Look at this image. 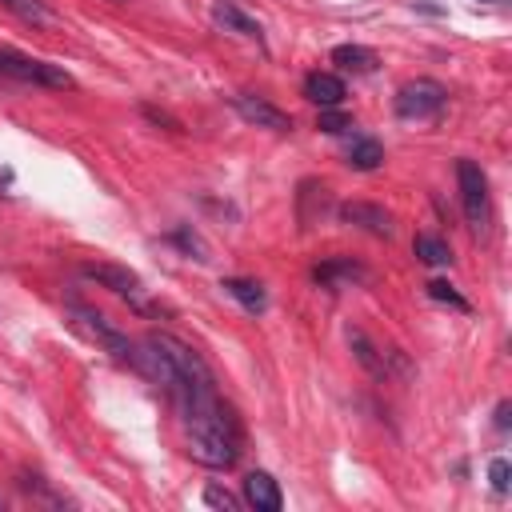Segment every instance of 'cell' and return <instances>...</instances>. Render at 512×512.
<instances>
[{"label":"cell","mask_w":512,"mask_h":512,"mask_svg":"<svg viewBox=\"0 0 512 512\" xmlns=\"http://www.w3.org/2000/svg\"><path fill=\"white\" fill-rule=\"evenodd\" d=\"M148 340L160 344L176 368L172 400H176L180 420H184L188 456L200 460L204 468H232L244 452V432H240L232 404L220 396L212 368L204 364V356L196 348H188L184 340H176L168 332H148Z\"/></svg>","instance_id":"6da1fadb"},{"label":"cell","mask_w":512,"mask_h":512,"mask_svg":"<svg viewBox=\"0 0 512 512\" xmlns=\"http://www.w3.org/2000/svg\"><path fill=\"white\" fill-rule=\"evenodd\" d=\"M68 316H72V324L88 336V340H96L108 356H116L120 364H128V368H136V356H140V344L136 340H128L104 312H96V308H88V304H80V300H72L68 304Z\"/></svg>","instance_id":"7a4b0ae2"},{"label":"cell","mask_w":512,"mask_h":512,"mask_svg":"<svg viewBox=\"0 0 512 512\" xmlns=\"http://www.w3.org/2000/svg\"><path fill=\"white\" fill-rule=\"evenodd\" d=\"M0 80L32 84V88H76L72 72H64L60 64H48V60L24 56L16 48H0Z\"/></svg>","instance_id":"3957f363"},{"label":"cell","mask_w":512,"mask_h":512,"mask_svg":"<svg viewBox=\"0 0 512 512\" xmlns=\"http://www.w3.org/2000/svg\"><path fill=\"white\" fill-rule=\"evenodd\" d=\"M448 104V88L440 80H428V76H416L408 80L400 92H396V116L400 120H436Z\"/></svg>","instance_id":"277c9868"},{"label":"cell","mask_w":512,"mask_h":512,"mask_svg":"<svg viewBox=\"0 0 512 512\" xmlns=\"http://www.w3.org/2000/svg\"><path fill=\"white\" fill-rule=\"evenodd\" d=\"M456 184H460V204L464 216L476 232H484L488 224V176L476 160H456Z\"/></svg>","instance_id":"5b68a950"},{"label":"cell","mask_w":512,"mask_h":512,"mask_svg":"<svg viewBox=\"0 0 512 512\" xmlns=\"http://www.w3.org/2000/svg\"><path fill=\"white\" fill-rule=\"evenodd\" d=\"M80 276H84V280H96V284L108 288L112 296L128 300L136 312H148V300H144V288H140V276H136V272H128V268H120V264H84Z\"/></svg>","instance_id":"8992f818"},{"label":"cell","mask_w":512,"mask_h":512,"mask_svg":"<svg viewBox=\"0 0 512 512\" xmlns=\"http://www.w3.org/2000/svg\"><path fill=\"white\" fill-rule=\"evenodd\" d=\"M232 108H236L248 124H256V128H268V132H288V128H292V116L280 112L276 104H268L264 96L240 92V96H232Z\"/></svg>","instance_id":"52a82bcc"},{"label":"cell","mask_w":512,"mask_h":512,"mask_svg":"<svg viewBox=\"0 0 512 512\" xmlns=\"http://www.w3.org/2000/svg\"><path fill=\"white\" fill-rule=\"evenodd\" d=\"M340 220L360 228V232H372V236H392V216L380 208V204H368V200H348L340 204Z\"/></svg>","instance_id":"ba28073f"},{"label":"cell","mask_w":512,"mask_h":512,"mask_svg":"<svg viewBox=\"0 0 512 512\" xmlns=\"http://www.w3.org/2000/svg\"><path fill=\"white\" fill-rule=\"evenodd\" d=\"M344 96H348V88L336 72H308L304 76V100H312L320 108H340Z\"/></svg>","instance_id":"9c48e42d"},{"label":"cell","mask_w":512,"mask_h":512,"mask_svg":"<svg viewBox=\"0 0 512 512\" xmlns=\"http://www.w3.org/2000/svg\"><path fill=\"white\" fill-rule=\"evenodd\" d=\"M244 504H252L256 512H280V504H284L280 484L268 472H248L244 476Z\"/></svg>","instance_id":"30bf717a"},{"label":"cell","mask_w":512,"mask_h":512,"mask_svg":"<svg viewBox=\"0 0 512 512\" xmlns=\"http://www.w3.org/2000/svg\"><path fill=\"white\" fill-rule=\"evenodd\" d=\"M212 20H216V28H224V32H232V36H244V40H256L260 44V24L248 16V12H240L232 0H216L212 4Z\"/></svg>","instance_id":"8fae6325"},{"label":"cell","mask_w":512,"mask_h":512,"mask_svg":"<svg viewBox=\"0 0 512 512\" xmlns=\"http://www.w3.org/2000/svg\"><path fill=\"white\" fill-rule=\"evenodd\" d=\"M368 272L356 264V260H348V256H336V260H324L316 272H312V280L316 284H324V288H352V284H360Z\"/></svg>","instance_id":"7c38bea8"},{"label":"cell","mask_w":512,"mask_h":512,"mask_svg":"<svg viewBox=\"0 0 512 512\" xmlns=\"http://www.w3.org/2000/svg\"><path fill=\"white\" fill-rule=\"evenodd\" d=\"M244 312H252V316H260L264 308H268V292H264V284H256V280H244V276H228L224 284H220Z\"/></svg>","instance_id":"4fadbf2b"},{"label":"cell","mask_w":512,"mask_h":512,"mask_svg":"<svg viewBox=\"0 0 512 512\" xmlns=\"http://www.w3.org/2000/svg\"><path fill=\"white\" fill-rule=\"evenodd\" d=\"M332 64L336 68H344V72H352V76H368V72H376V52L372 48H364V44H336L332 48Z\"/></svg>","instance_id":"5bb4252c"},{"label":"cell","mask_w":512,"mask_h":512,"mask_svg":"<svg viewBox=\"0 0 512 512\" xmlns=\"http://www.w3.org/2000/svg\"><path fill=\"white\" fill-rule=\"evenodd\" d=\"M348 164H352L356 172H372V168H380V164H384V148H380V140H372V136H356V140L348 144Z\"/></svg>","instance_id":"9a60e30c"},{"label":"cell","mask_w":512,"mask_h":512,"mask_svg":"<svg viewBox=\"0 0 512 512\" xmlns=\"http://www.w3.org/2000/svg\"><path fill=\"white\" fill-rule=\"evenodd\" d=\"M348 344H352V352H356V360L372 372V376H388V364H384V352L360 332V328H348Z\"/></svg>","instance_id":"2e32d148"},{"label":"cell","mask_w":512,"mask_h":512,"mask_svg":"<svg viewBox=\"0 0 512 512\" xmlns=\"http://www.w3.org/2000/svg\"><path fill=\"white\" fill-rule=\"evenodd\" d=\"M0 8H4V12H12L16 20L32 24V28L52 24V12H48V4H44V0H0Z\"/></svg>","instance_id":"e0dca14e"},{"label":"cell","mask_w":512,"mask_h":512,"mask_svg":"<svg viewBox=\"0 0 512 512\" xmlns=\"http://www.w3.org/2000/svg\"><path fill=\"white\" fill-rule=\"evenodd\" d=\"M412 248H416V256H420L424 264H432V268L452 264V248H448L440 236H428V232H424V236H416V244H412Z\"/></svg>","instance_id":"ac0fdd59"},{"label":"cell","mask_w":512,"mask_h":512,"mask_svg":"<svg viewBox=\"0 0 512 512\" xmlns=\"http://www.w3.org/2000/svg\"><path fill=\"white\" fill-rule=\"evenodd\" d=\"M204 504H208V508H220V512H240V504H244V500H240V496H232V492H228V488H220V484H208V488H204Z\"/></svg>","instance_id":"d6986e66"},{"label":"cell","mask_w":512,"mask_h":512,"mask_svg":"<svg viewBox=\"0 0 512 512\" xmlns=\"http://www.w3.org/2000/svg\"><path fill=\"white\" fill-rule=\"evenodd\" d=\"M428 296H432V300H440V304H452V308L468 312V300H464L448 280H432V284H428Z\"/></svg>","instance_id":"ffe728a7"},{"label":"cell","mask_w":512,"mask_h":512,"mask_svg":"<svg viewBox=\"0 0 512 512\" xmlns=\"http://www.w3.org/2000/svg\"><path fill=\"white\" fill-rule=\"evenodd\" d=\"M320 132H332V136H340V132H348L352 128V116H344V112H336V108H320Z\"/></svg>","instance_id":"44dd1931"},{"label":"cell","mask_w":512,"mask_h":512,"mask_svg":"<svg viewBox=\"0 0 512 512\" xmlns=\"http://www.w3.org/2000/svg\"><path fill=\"white\" fill-rule=\"evenodd\" d=\"M20 488L28 492V496H40V500H48V504H64L56 492H48V484L40 480V476H32V472H20Z\"/></svg>","instance_id":"7402d4cb"},{"label":"cell","mask_w":512,"mask_h":512,"mask_svg":"<svg viewBox=\"0 0 512 512\" xmlns=\"http://www.w3.org/2000/svg\"><path fill=\"white\" fill-rule=\"evenodd\" d=\"M488 480L496 492H508V460H492L488 464Z\"/></svg>","instance_id":"603a6c76"},{"label":"cell","mask_w":512,"mask_h":512,"mask_svg":"<svg viewBox=\"0 0 512 512\" xmlns=\"http://www.w3.org/2000/svg\"><path fill=\"white\" fill-rule=\"evenodd\" d=\"M172 240H176L180 248H188V252H196V260H208V256H204V244L196 240V232H188V228H180V232H176Z\"/></svg>","instance_id":"cb8c5ba5"},{"label":"cell","mask_w":512,"mask_h":512,"mask_svg":"<svg viewBox=\"0 0 512 512\" xmlns=\"http://www.w3.org/2000/svg\"><path fill=\"white\" fill-rule=\"evenodd\" d=\"M496 424H500V428H508V404H500V408H496Z\"/></svg>","instance_id":"d4e9b609"},{"label":"cell","mask_w":512,"mask_h":512,"mask_svg":"<svg viewBox=\"0 0 512 512\" xmlns=\"http://www.w3.org/2000/svg\"><path fill=\"white\" fill-rule=\"evenodd\" d=\"M4 184H8V172H0V188H4Z\"/></svg>","instance_id":"484cf974"},{"label":"cell","mask_w":512,"mask_h":512,"mask_svg":"<svg viewBox=\"0 0 512 512\" xmlns=\"http://www.w3.org/2000/svg\"><path fill=\"white\" fill-rule=\"evenodd\" d=\"M488 4H496V0H488Z\"/></svg>","instance_id":"4316f807"}]
</instances>
